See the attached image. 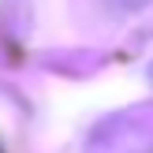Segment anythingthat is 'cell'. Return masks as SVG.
Returning <instances> with one entry per match:
<instances>
[{
    "label": "cell",
    "instance_id": "cell-1",
    "mask_svg": "<svg viewBox=\"0 0 153 153\" xmlns=\"http://www.w3.org/2000/svg\"><path fill=\"white\" fill-rule=\"evenodd\" d=\"M149 79H153V64H149Z\"/></svg>",
    "mask_w": 153,
    "mask_h": 153
}]
</instances>
